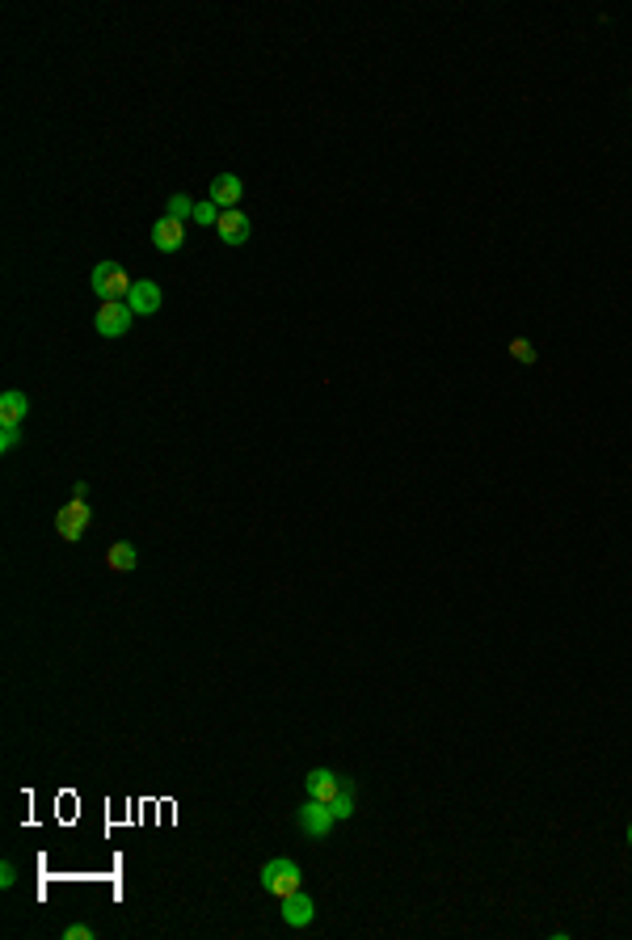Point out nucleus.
<instances>
[{
    "mask_svg": "<svg viewBox=\"0 0 632 940\" xmlns=\"http://www.w3.org/2000/svg\"><path fill=\"white\" fill-rule=\"evenodd\" d=\"M304 886V873H300V865L295 860H287V856H274V860H266L262 865V890L274 894V898H287V894H295Z\"/></svg>",
    "mask_w": 632,
    "mask_h": 940,
    "instance_id": "1",
    "label": "nucleus"
},
{
    "mask_svg": "<svg viewBox=\"0 0 632 940\" xmlns=\"http://www.w3.org/2000/svg\"><path fill=\"white\" fill-rule=\"evenodd\" d=\"M89 283H93V295H101V300H127L135 287V279L119 262H98L93 274H89Z\"/></svg>",
    "mask_w": 632,
    "mask_h": 940,
    "instance_id": "2",
    "label": "nucleus"
},
{
    "mask_svg": "<svg viewBox=\"0 0 632 940\" xmlns=\"http://www.w3.org/2000/svg\"><path fill=\"white\" fill-rule=\"evenodd\" d=\"M89 523H93V506H89L85 498H72L68 506H60V514H55V532H60V540H68V544H76V540L85 536Z\"/></svg>",
    "mask_w": 632,
    "mask_h": 940,
    "instance_id": "3",
    "label": "nucleus"
},
{
    "mask_svg": "<svg viewBox=\"0 0 632 940\" xmlns=\"http://www.w3.org/2000/svg\"><path fill=\"white\" fill-rule=\"evenodd\" d=\"M131 321H135V312L122 304V300H101L98 317H93V330H98L101 338H127Z\"/></svg>",
    "mask_w": 632,
    "mask_h": 940,
    "instance_id": "4",
    "label": "nucleus"
},
{
    "mask_svg": "<svg viewBox=\"0 0 632 940\" xmlns=\"http://www.w3.org/2000/svg\"><path fill=\"white\" fill-rule=\"evenodd\" d=\"M304 789H308V797H312V801H333V797L338 793H346V789H350V781H346V776H341V772H333V768H312L304 776Z\"/></svg>",
    "mask_w": 632,
    "mask_h": 940,
    "instance_id": "5",
    "label": "nucleus"
},
{
    "mask_svg": "<svg viewBox=\"0 0 632 940\" xmlns=\"http://www.w3.org/2000/svg\"><path fill=\"white\" fill-rule=\"evenodd\" d=\"M295 822H300V830H304V835H312V839H325L329 830L338 827L333 810H329L325 801H312V797H308L304 806L295 810Z\"/></svg>",
    "mask_w": 632,
    "mask_h": 940,
    "instance_id": "6",
    "label": "nucleus"
},
{
    "mask_svg": "<svg viewBox=\"0 0 632 940\" xmlns=\"http://www.w3.org/2000/svg\"><path fill=\"white\" fill-rule=\"evenodd\" d=\"M160 304H165V295H160V283L135 279L131 295H127V308H131L135 317H152V312H160Z\"/></svg>",
    "mask_w": 632,
    "mask_h": 940,
    "instance_id": "7",
    "label": "nucleus"
},
{
    "mask_svg": "<svg viewBox=\"0 0 632 940\" xmlns=\"http://www.w3.org/2000/svg\"><path fill=\"white\" fill-rule=\"evenodd\" d=\"M152 245H157L160 254H177V249L186 245V220L160 216V220L152 224Z\"/></svg>",
    "mask_w": 632,
    "mask_h": 940,
    "instance_id": "8",
    "label": "nucleus"
},
{
    "mask_svg": "<svg viewBox=\"0 0 632 940\" xmlns=\"http://www.w3.org/2000/svg\"><path fill=\"white\" fill-rule=\"evenodd\" d=\"M241 198H244V182L236 177V173H219V177H211V203H215L219 211H236Z\"/></svg>",
    "mask_w": 632,
    "mask_h": 940,
    "instance_id": "9",
    "label": "nucleus"
},
{
    "mask_svg": "<svg viewBox=\"0 0 632 940\" xmlns=\"http://www.w3.org/2000/svg\"><path fill=\"white\" fill-rule=\"evenodd\" d=\"M312 919H316V903L304 890H295V894L282 898V924H287V928H308Z\"/></svg>",
    "mask_w": 632,
    "mask_h": 940,
    "instance_id": "10",
    "label": "nucleus"
},
{
    "mask_svg": "<svg viewBox=\"0 0 632 940\" xmlns=\"http://www.w3.org/2000/svg\"><path fill=\"white\" fill-rule=\"evenodd\" d=\"M215 233L224 245H244L249 236H254V224H249V216H244L241 207H236V211H224V216H219Z\"/></svg>",
    "mask_w": 632,
    "mask_h": 940,
    "instance_id": "11",
    "label": "nucleus"
},
{
    "mask_svg": "<svg viewBox=\"0 0 632 940\" xmlns=\"http://www.w3.org/2000/svg\"><path fill=\"white\" fill-rule=\"evenodd\" d=\"M30 414V397L25 392H5L0 397V427H22Z\"/></svg>",
    "mask_w": 632,
    "mask_h": 940,
    "instance_id": "12",
    "label": "nucleus"
},
{
    "mask_svg": "<svg viewBox=\"0 0 632 940\" xmlns=\"http://www.w3.org/2000/svg\"><path fill=\"white\" fill-rule=\"evenodd\" d=\"M135 549L127 544V540H119V544H110V552H106V565H110V574H131L135 570Z\"/></svg>",
    "mask_w": 632,
    "mask_h": 940,
    "instance_id": "13",
    "label": "nucleus"
},
{
    "mask_svg": "<svg viewBox=\"0 0 632 940\" xmlns=\"http://www.w3.org/2000/svg\"><path fill=\"white\" fill-rule=\"evenodd\" d=\"M195 198L190 195H173L169 203H165V216H173V220H190V216H195Z\"/></svg>",
    "mask_w": 632,
    "mask_h": 940,
    "instance_id": "14",
    "label": "nucleus"
},
{
    "mask_svg": "<svg viewBox=\"0 0 632 940\" xmlns=\"http://www.w3.org/2000/svg\"><path fill=\"white\" fill-rule=\"evenodd\" d=\"M329 810H333V819L338 822H346V819H354V784L346 789V793H338L333 801H329Z\"/></svg>",
    "mask_w": 632,
    "mask_h": 940,
    "instance_id": "15",
    "label": "nucleus"
},
{
    "mask_svg": "<svg viewBox=\"0 0 632 940\" xmlns=\"http://www.w3.org/2000/svg\"><path fill=\"white\" fill-rule=\"evenodd\" d=\"M219 216H224V211H219L215 203H211V198H207V203H198V207H195V224H203V228H215V224H219Z\"/></svg>",
    "mask_w": 632,
    "mask_h": 940,
    "instance_id": "16",
    "label": "nucleus"
},
{
    "mask_svg": "<svg viewBox=\"0 0 632 940\" xmlns=\"http://www.w3.org/2000/svg\"><path fill=\"white\" fill-rule=\"evenodd\" d=\"M511 354L519 359V363H535V346L527 342V338H511Z\"/></svg>",
    "mask_w": 632,
    "mask_h": 940,
    "instance_id": "17",
    "label": "nucleus"
},
{
    "mask_svg": "<svg viewBox=\"0 0 632 940\" xmlns=\"http://www.w3.org/2000/svg\"><path fill=\"white\" fill-rule=\"evenodd\" d=\"M22 443V427H0V452H13Z\"/></svg>",
    "mask_w": 632,
    "mask_h": 940,
    "instance_id": "18",
    "label": "nucleus"
},
{
    "mask_svg": "<svg viewBox=\"0 0 632 940\" xmlns=\"http://www.w3.org/2000/svg\"><path fill=\"white\" fill-rule=\"evenodd\" d=\"M63 940H93V928L89 924H72V928L63 932Z\"/></svg>",
    "mask_w": 632,
    "mask_h": 940,
    "instance_id": "19",
    "label": "nucleus"
},
{
    "mask_svg": "<svg viewBox=\"0 0 632 940\" xmlns=\"http://www.w3.org/2000/svg\"><path fill=\"white\" fill-rule=\"evenodd\" d=\"M13 881H17V868L9 865V860H5V865H0V886H5V890H9Z\"/></svg>",
    "mask_w": 632,
    "mask_h": 940,
    "instance_id": "20",
    "label": "nucleus"
},
{
    "mask_svg": "<svg viewBox=\"0 0 632 940\" xmlns=\"http://www.w3.org/2000/svg\"><path fill=\"white\" fill-rule=\"evenodd\" d=\"M628 848H632V822H628Z\"/></svg>",
    "mask_w": 632,
    "mask_h": 940,
    "instance_id": "21",
    "label": "nucleus"
}]
</instances>
